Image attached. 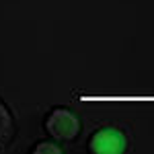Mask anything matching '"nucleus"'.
<instances>
[{"instance_id": "f257e3e1", "label": "nucleus", "mask_w": 154, "mask_h": 154, "mask_svg": "<svg viewBox=\"0 0 154 154\" xmlns=\"http://www.w3.org/2000/svg\"><path fill=\"white\" fill-rule=\"evenodd\" d=\"M45 130L54 140L72 142L80 134V119L70 109H54L45 119Z\"/></svg>"}, {"instance_id": "f03ea898", "label": "nucleus", "mask_w": 154, "mask_h": 154, "mask_svg": "<svg viewBox=\"0 0 154 154\" xmlns=\"http://www.w3.org/2000/svg\"><path fill=\"white\" fill-rule=\"evenodd\" d=\"M128 146L125 136L115 128H101L88 140V150L95 154H121Z\"/></svg>"}, {"instance_id": "20e7f679", "label": "nucleus", "mask_w": 154, "mask_h": 154, "mask_svg": "<svg viewBox=\"0 0 154 154\" xmlns=\"http://www.w3.org/2000/svg\"><path fill=\"white\" fill-rule=\"evenodd\" d=\"M33 152L35 154H60L62 148H60L58 144H54V142H41V144H37L35 148H33Z\"/></svg>"}, {"instance_id": "7ed1b4c3", "label": "nucleus", "mask_w": 154, "mask_h": 154, "mask_svg": "<svg viewBox=\"0 0 154 154\" xmlns=\"http://www.w3.org/2000/svg\"><path fill=\"white\" fill-rule=\"evenodd\" d=\"M14 136V123H12V115L4 103L0 101V146H6Z\"/></svg>"}]
</instances>
